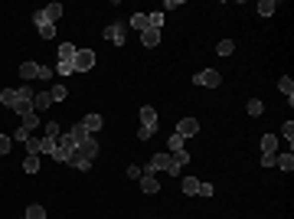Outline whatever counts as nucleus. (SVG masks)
<instances>
[{"label":"nucleus","mask_w":294,"mask_h":219,"mask_svg":"<svg viewBox=\"0 0 294 219\" xmlns=\"http://www.w3.org/2000/svg\"><path fill=\"white\" fill-rule=\"evenodd\" d=\"M23 98H33L30 85H23V88H3V92H0V105H7V108H16V102H23Z\"/></svg>","instance_id":"obj_1"},{"label":"nucleus","mask_w":294,"mask_h":219,"mask_svg":"<svg viewBox=\"0 0 294 219\" xmlns=\"http://www.w3.org/2000/svg\"><path fill=\"white\" fill-rule=\"evenodd\" d=\"M72 150H75V141H72L69 131H66V134H59V141H56V150H53L49 157H53V160H59V164H66Z\"/></svg>","instance_id":"obj_2"},{"label":"nucleus","mask_w":294,"mask_h":219,"mask_svg":"<svg viewBox=\"0 0 294 219\" xmlns=\"http://www.w3.org/2000/svg\"><path fill=\"white\" fill-rule=\"evenodd\" d=\"M124 33H128V23H124V20H118V23H108L105 26V39H111V43H115V46H124Z\"/></svg>","instance_id":"obj_3"},{"label":"nucleus","mask_w":294,"mask_h":219,"mask_svg":"<svg viewBox=\"0 0 294 219\" xmlns=\"http://www.w3.org/2000/svg\"><path fill=\"white\" fill-rule=\"evenodd\" d=\"M170 167H173V154H154L150 164L144 167V173H154L157 177V170H170Z\"/></svg>","instance_id":"obj_4"},{"label":"nucleus","mask_w":294,"mask_h":219,"mask_svg":"<svg viewBox=\"0 0 294 219\" xmlns=\"http://www.w3.org/2000/svg\"><path fill=\"white\" fill-rule=\"evenodd\" d=\"M193 82H196V85H209V88H219V85H222V75H219L216 69H206V72H196V75H193Z\"/></svg>","instance_id":"obj_5"},{"label":"nucleus","mask_w":294,"mask_h":219,"mask_svg":"<svg viewBox=\"0 0 294 219\" xmlns=\"http://www.w3.org/2000/svg\"><path fill=\"white\" fill-rule=\"evenodd\" d=\"M75 72H88V69H95V53L92 49H78L75 53Z\"/></svg>","instance_id":"obj_6"},{"label":"nucleus","mask_w":294,"mask_h":219,"mask_svg":"<svg viewBox=\"0 0 294 219\" xmlns=\"http://www.w3.org/2000/svg\"><path fill=\"white\" fill-rule=\"evenodd\" d=\"M75 154L78 157H85V160H95V154H98V141H82V144H75Z\"/></svg>","instance_id":"obj_7"},{"label":"nucleus","mask_w":294,"mask_h":219,"mask_svg":"<svg viewBox=\"0 0 294 219\" xmlns=\"http://www.w3.org/2000/svg\"><path fill=\"white\" fill-rule=\"evenodd\" d=\"M196 131H200V121H196V118H183V121L177 125V134H180V138H193Z\"/></svg>","instance_id":"obj_8"},{"label":"nucleus","mask_w":294,"mask_h":219,"mask_svg":"<svg viewBox=\"0 0 294 219\" xmlns=\"http://www.w3.org/2000/svg\"><path fill=\"white\" fill-rule=\"evenodd\" d=\"M141 128H150V131H157V111L150 108V105H144V108H141Z\"/></svg>","instance_id":"obj_9"},{"label":"nucleus","mask_w":294,"mask_h":219,"mask_svg":"<svg viewBox=\"0 0 294 219\" xmlns=\"http://www.w3.org/2000/svg\"><path fill=\"white\" fill-rule=\"evenodd\" d=\"M69 138H72V141H75V144H82V141H88L92 134H88V128L82 125V121H75V125L69 128Z\"/></svg>","instance_id":"obj_10"},{"label":"nucleus","mask_w":294,"mask_h":219,"mask_svg":"<svg viewBox=\"0 0 294 219\" xmlns=\"http://www.w3.org/2000/svg\"><path fill=\"white\" fill-rule=\"evenodd\" d=\"M278 154V138L275 134H265L262 138V157H275Z\"/></svg>","instance_id":"obj_11"},{"label":"nucleus","mask_w":294,"mask_h":219,"mask_svg":"<svg viewBox=\"0 0 294 219\" xmlns=\"http://www.w3.org/2000/svg\"><path fill=\"white\" fill-rule=\"evenodd\" d=\"M66 164H69V167H75V170H82V173H85V170H92V160H85V157H78L75 150L69 154V160H66Z\"/></svg>","instance_id":"obj_12"},{"label":"nucleus","mask_w":294,"mask_h":219,"mask_svg":"<svg viewBox=\"0 0 294 219\" xmlns=\"http://www.w3.org/2000/svg\"><path fill=\"white\" fill-rule=\"evenodd\" d=\"M141 43H144L147 49H154L157 43H160V30H150V26H147V30L141 33Z\"/></svg>","instance_id":"obj_13"},{"label":"nucleus","mask_w":294,"mask_h":219,"mask_svg":"<svg viewBox=\"0 0 294 219\" xmlns=\"http://www.w3.org/2000/svg\"><path fill=\"white\" fill-rule=\"evenodd\" d=\"M138 183H141V190H144V193H160V187H157V177H154V173H144Z\"/></svg>","instance_id":"obj_14"},{"label":"nucleus","mask_w":294,"mask_h":219,"mask_svg":"<svg viewBox=\"0 0 294 219\" xmlns=\"http://www.w3.org/2000/svg\"><path fill=\"white\" fill-rule=\"evenodd\" d=\"M75 53L78 49L72 46V43H62L59 46V63H75Z\"/></svg>","instance_id":"obj_15"},{"label":"nucleus","mask_w":294,"mask_h":219,"mask_svg":"<svg viewBox=\"0 0 294 219\" xmlns=\"http://www.w3.org/2000/svg\"><path fill=\"white\" fill-rule=\"evenodd\" d=\"M49 105H53V98H49V92H39V95H33V111H46Z\"/></svg>","instance_id":"obj_16"},{"label":"nucleus","mask_w":294,"mask_h":219,"mask_svg":"<svg viewBox=\"0 0 294 219\" xmlns=\"http://www.w3.org/2000/svg\"><path fill=\"white\" fill-rule=\"evenodd\" d=\"M20 78H23V82L39 78V66H36V63H23V66H20Z\"/></svg>","instance_id":"obj_17"},{"label":"nucleus","mask_w":294,"mask_h":219,"mask_svg":"<svg viewBox=\"0 0 294 219\" xmlns=\"http://www.w3.org/2000/svg\"><path fill=\"white\" fill-rule=\"evenodd\" d=\"M275 167H281V170H294V154L288 150V154H275Z\"/></svg>","instance_id":"obj_18"},{"label":"nucleus","mask_w":294,"mask_h":219,"mask_svg":"<svg viewBox=\"0 0 294 219\" xmlns=\"http://www.w3.org/2000/svg\"><path fill=\"white\" fill-rule=\"evenodd\" d=\"M278 88L288 95V102H294V82H291V75H281L278 78Z\"/></svg>","instance_id":"obj_19"},{"label":"nucleus","mask_w":294,"mask_h":219,"mask_svg":"<svg viewBox=\"0 0 294 219\" xmlns=\"http://www.w3.org/2000/svg\"><path fill=\"white\" fill-rule=\"evenodd\" d=\"M200 183L203 180H196V177H183V193L186 196H196V193H200Z\"/></svg>","instance_id":"obj_20"},{"label":"nucleus","mask_w":294,"mask_h":219,"mask_svg":"<svg viewBox=\"0 0 294 219\" xmlns=\"http://www.w3.org/2000/svg\"><path fill=\"white\" fill-rule=\"evenodd\" d=\"M82 125L88 128V134H95L101 128V115H85V118H82Z\"/></svg>","instance_id":"obj_21"},{"label":"nucleus","mask_w":294,"mask_h":219,"mask_svg":"<svg viewBox=\"0 0 294 219\" xmlns=\"http://www.w3.org/2000/svg\"><path fill=\"white\" fill-rule=\"evenodd\" d=\"M66 95H69V88L62 85V82H59V85H53V88H49V98H53V102H66Z\"/></svg>","instance_id":"obj_22"},{"label":"nucleus","mask_w":294,"mask_h":219,"mask_svg":"<svg viewBox=\"0 0 294 219\" xmlns=\"http://www.w3.org/2000/svg\"><path fill=\"white\" fill-rule=\"evenodd\" d=\"M23 170H26V173H36V170H39V154H26Z\"/></svg>","instance_id":"obj_23"},{"label":"nucleus","mask_w":294,"mask_h":219,"mask_svg":"<svg viewBox=\"0 0 294 219\" xmlns=\"http://www.w3.org/2000/svg\"><path fill=\"white\" fill-rule=\"evenodd\" d=\"M131 26L138 33H144L147 30V13H131Z\"/></svg>","instance_id":"obj_24"},{"label":"nucleus","mask_w":294,"mask_h":219,"mask_svg":"<svg viewBox=\"0 0 294 219\" xmlns=\"http://www.w3.org/2000/svg\"><path fill=\"white\" fill-rule=\"evenodd\" d=\"M147 26H150V30H160V26H163V13H160V10L147 13Z\"/></svg>","instance_id":"obj_25"},{"label":"nucleus","mask_w":294,"mask_h":219,"mask_svg":"<svg viewBox=\"0 0 294 219\" xmlns=\"http://www.w3.org/2000/svg\"><path fill=\"white\" fill-rule=\"evenodd\" d=\"M167 147H170V154H180V150H183V138L173 131V134H170V141H167Z\"/></svg>","instance_id":"obj_26"},{"label":"nucleus","mask_w":294,"mask_h":219,"mask_svg":"<svg viewBox=\"0 0 294 219\" xmlns=\"http://www.w3.org/2000/svg\"><path fill=\"white\" fill-rule=\"evenodd\" d=\"M275 10H278V3H275V0H262V3H258V13H262V16H271Z\"/></svg>","instance_id":"obj_27"},{"label":"nucleus","mask_w":294,"mask_h":219,"mask_svg":"<svg viewBox=\"0 0 294 219\" xmlns=\"http://www.w3.org/2000/svg\"><path fill=\"white\" fill-rule=\"evenodd\" d=\"M232 49H235V43H232V39H219L216 53H219V56H232Z\"/></svg>","instance_id":"obj_28"},{"label":"nucleus","mask_w":294,"mask_h":219,"mask_svg":"<svg viewBox=\"0 0 294 219\" xmlns=\"http://www.w3.org/2000/svg\"><path fill=\"white\" fill-rule=\"evenodd\" d=\"M13 111H16V115H23V118H26V115L33 111V98H23V102H16V108H13Z\"/></svg>","instance_id":"obj_29"},{"label":"nucleus","mask_w":294,"mask_h":219,"mask_svg":"<svg viewBox=\"0 0 294 219\" xmlns=\"http://www.w3.org/2000/svg\"><path fill=\"white\" fill-rule=\"evenodd\" d=\"M26 219H46V210H43L39 203H33L30 210H26Z\"/></svg>","instance_id":"obj_30"},{"label":"nucleus","mask_w":294,"mask_h":219,"mask_svg":"<svg viewBox=\"0 0 294 219\" xmlns=\"http://www.w3.org/2000/svg\"><path fill=\"white\" fill-rule=\"evenodd\" d=\"M36 30H39V36H43V39H53L56 36V26L53 23H39Z\"/></svg>","instance_id":"obj_31"},{"label":"nucleus","mask_w":294,"mask_h":219,"mask_svg":"<svg viewBox=\"0 0 294 219\" xmlns=\"http://www.w3.org/2000/svg\"><path fill=\"white\" fill-rule=\"evenodd\" d=\"M23 128H26V131H33V128H39V118H36V111H30V115L23 118Z\"/></svg>","instance_id":"obj_32"},{"label":"nucleus","mask_w":294,"mask_h":219,"mask_svg":"<svg viewBox=\"0 0 294 219\" xmlns=\"http://www.w3.org/2000/svg\"><path fill=\"white\" fill-rule=\"evenodd\" d=\"M10 147H13V138H10V134H0V154H10Z\"/></svg>","instance_id":"obj_33"},{"label":"nucleus","mask_w":294,"mask_h":219,"mask_svg":"<svg viewBox=\"0 0 294 219\" xmlns=\"http://www.w3.org/2000/svg\"><path fill=\"white\" fill-rule=\"evenodd\" d=\"M59 134H62V128L56 125V121H49V125H46V138H53V141H59Z\"/></svg>","instance_id":"obj_34"},{"label":"nucleus","mask_w":294,"mask_h":219,"mask_svg":"<svg viewBox=\"0 0 294 219\" xmlns=\"http://www.w3.org/2000/svg\"><path fill=\"white\" fill-rule=\"evenodd\" d=\"M245 111H248V115H262V102H258V98H248Z\"/></svg>","instance_id":"obj_35"},{"label":"nucleus","mask_w":294,"mask_h":219,"mask_svg":"<svg viewBox=\"0 0 294 219\" xmlns=\"http://www.w3.org/2000/svg\"><path fill=\"white\" fill-rule=\"evenodd\" d=\"M53 150H56V141H53V138L39 141V154H53Z\"/></svg>","instance_id":"obj_36"},{"label":"nucleus","mask_w":294,"mask_h":219,"mask_svg":"<svg viewBox=\"0 0 294 219\" xmlns=\"http://www.w3.org/2000/svg\"><path fill=\"white\" fill-rule=\"evenodd\" d=\"M56 72H59V75H72L75 66H72V63H56Z\"/></svg>","instance_id":"obj_37"},{"label":"nucleus","mask_w":294,"mask_h":219,"mask_svg":"<svg viewBox=\"0 0 294 219\" xmlns=\"http://www.w3.org/2000/svg\"><path fill=\"white\" fill-rule=\"evenodd\" d=\"M173 164H177V167L190 164V154H186V150H180V154H173Z\"/></svg>","instance_id":"obj_38"},{"label":"nucleus","mask_w":294,"mask_h":219,"mask_svg":"<svg viewBox=\"0 0 294 219\" xmlns=\"http://www.w3.org/2000/svg\"><path fill=\"white\" fill-rule=\"evenodd\" d=\"M141 177H144V170H141V167H128V180H141Z\"/></svg>","instance_id":"obj_39"},{"label":"nucleus","mask_w":294,"mask_h":219,"mask_svg":"<svg viewBox=\"0 0 294 219\" xmlns=\"http://www.w3.org/2000/svg\"><path fill=\"white\" fill-rule=\"evenodd\" d=\"M13 141H30V131H26V128H16V134H13Z\"/></svg>","instance_id":"obj_40"},{"label":"nucleus","mask_w":294,"mask_h":219,"mask_svg":"<svg viewBox=\"0 0 294 219\" xmlns=\"http://www.w3.org/2000/svg\"><path fill=\"white\" fill-rule=\"evenodd\" d=\"M281 134H285L288 141H291V138H294V125H291V121H285V125H281Z\"/></svg>","instance_id":"obj_41"},{"label":"nucleus","mask_w":294,"mask_h":219,"mask_svg":"<svg viewBox=\"0 0 294 219\" xmlns=\"http://www.w3.org/2000/svg\"><path fill=\"white\" fill-rule=\"evenodd\" d=\"M26 154H39V141H36V138H30V141H26Z\"/></svg>","instance_id":"obj_42"},{"label":"nucleus","mask_w":294,"mask_h":219,"mask_svg":"<svg viewBox=\"0 0 294 219\" xmlns=\"http://www.w3.org/2000/svg\"><path fill=\"white\" fill-rule=\"evenodd\" d=\"M147 138H154V131L150 128H138V141H147Z\"/></svg>","instance_id":"obj_43"},{"label":"nucleus","mask_w":294,"mask_h":219,"mask_svg":"<svg viewBox=\"0 0 294 219\" xmlns=\"http://www.w3.org/2000/svg\"><path fill=\"white\" fill-rule=\"evenodd\" d=\"M196 196H213V183H200V193Z\"/></svg>","instance_id":"obj_44"},{"label":"nucleus","mask_w":294,"mask_h":219,"mask_svg":"<svg viewBox=\"0 0 294 219\" xmlns=\"http://www.w3.org/2000/svg\"><path fill=\"white\" fill-rule=\"evenodd\" d=\"M39 78H53V69H49V66H39Z\"/></svg>","instance_id":"obj_45"},{"label":"nucleus","mask_w":294,"mask_h":219,"mask_svg":"<svg viewBox=\"0 0 294 219\" xmlns=\"http://www.w3.org/2000/svg\"><path fill=\"white\" fill-rule=\"evenodd\" d=\"M23 219H26V216H23Z\"/></svg>","instance_id":"obj_46"}]
</instances>
